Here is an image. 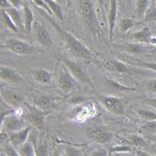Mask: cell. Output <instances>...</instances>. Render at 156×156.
Listing matches in <instances>:
<instances>
[{
  "label": "cell",
  "instance_id": "cell-1",
  "mask_svg": "<svg viewBox=\"0 0 156 156\" xmlns=\"http://www.w3.org/2000/svg\"><path fill=\"white\" fill-rule=\"evenodd\" d=\"M45 17L53 26L60 38L63 41L64 48L69 55L73 56L74 58L86 59V60L92 58V52L82 41H80L79 39L66 31V30H64L60 25L52 19V16H50V15H48Z\"/></svg>",
  "mask_w": 156,
  "mask_h": 156
},
{
  "label": "cell",
  "instance_id": "cell-2",
  "mask_svg": "<svg viewBox=\"0 0 156 156\" xmlns=\"http://www.w3.org/2000/svg\"><path fill=\"white\" fill-rule=\"evenodd\" d=\"M59 60L66 66L71 74L76 78V80L78 82L87 84L91 87H94V84L91 80V78L90 77L88 73L86 72L85 69H83L78 62L65 56H61Z\"/></svg>",
  "mask_w": 156,
  "mask_h": 156
},
{
  "label": "cell",
  "instance_id": "cell-3",
  "mask_svg": "<svg viewBox=\"0 0 156 156\" xmlns=\"http://www.w3.org/2000/svg\"><path fill=\"white\" fill-rule=\"evenodd\" d=\"M57 84L65 94H69L77 87V80L63 63L57 70Z\"/></svg>",
  "mask_w": 156,
  "mask_h": 156
},
{
  "label": "cell",
  "instance_id": "cell-4",
  "mask_svg": "<svg viewBox=\"0 0 156 156\" xmlns=\"http://www.w3.org/2000/svg\"><path fill=\"white\" fill-rule=\"evenodd\" d=\"M2 47L17 55H30L36 50L35 47L30 43L15 37L5 39Z\"/></svg>",
  "mask_w": 156,
  "mask_h": 156
},
{
  "label": "cell",
  "instance_id": "cell-5",
  "mask_svg": "<svg viewBox=\"0 0 156 156\" xmlns=\"http://www.w3.org/2000/svg\"><path fill=\"white\" fill-rule=\"evenodd\" d=\"M79 6L82 16L87 22L88 27L93 34H96L98 30V20L93 2L91 0H80Z\"/></svg>",
  "mask_w": 156,
  "mask_h": 156
},
{
  "label": "cell",
  "instance_id": "cell-6",
  "mask_svg": "<svg viewBox=\"0 0 156 156\" xmlns=\"http://www.w3.org/2000/svg\"><path fill=\"white\" fill-rule=\"evenodd\" d=\"M24 104L27 108V113L25 115L24 119L32 126L38 129L40 131H42L44 129V118L50 112L39 109L35 105H30L27 103Z\"/></svg>",
  "mask_w": 156,
  "mask_h": 156
},
{
  "label": "cell",
  "instance_id": "cell-7",
  "mask_svg": "<svg viewBox=\"0 0 156 156\" xmlns=\"http://www.w3.org/2000/svg\"><path fill=\"white\" fill-rule=\"evenodd\" d=\"M99 102L107 111L116 115H124L126 108L120 98L115 96L103 95L98 98Z\"/></svg>",
  "mask_w": 156,
  "mask_h": 156
},
{
  "label": "cell",
  "instance_id": "cell-8",
  "mask_svg": "<svg viewBox=\"0 0 156 156\" xmlns=\"http://www.w3.org/2000/svg\"><path fill=\"white\" fill-rule=\"evenodd\" d=\"M86 134L89 139L102 145H108L115 136L114 133L108 129L100 127L88 128Z\"/></svg>",
  "mask_w": 156,
  "mask_h": 156
},
{
  "label": "cell",
  "instance_id": "cell-9",
  "mask_svg": "<svg viewBox=\"0 0 156 156\" xmlns=\"http://www.w3.org/2000/svg\"><path fill=\"white\" fill-rule=\"evenodd\" d=\"M26 122L27 121L21 118L20 115H16V113L11 114L1 120V131L8 133L18 131L27 126Z\"/></svg>",
  "mask_w": 156,
  "mask_h": 156
},
{
  "label": "cell",
  "instance_id": "cell-10",
  "mask_svg": "<svg viewBox=\"0 0 156 156\" xmlns=\"http://www.w3.org/2000/svg\"><path fill=\"white\" fill-rule=\"evenodd\" d=\"M101 66L105 70L119 74H130L134 71L133 67L115 58H105L101 62Z\"/></svg>",
  "mask_w": 156,
  "mask_h": 156
},
{
  "label": "cell",
  "instance_id": "cell-11",
  "mask_svg": "<svg viewBox=\"0 0 156 156\" xmlns=\"http://www.w3.org/2000/svg\"><path fill=\"white\" fill-rule=\"evenodd\" d=\"M59 99L60 98L58 97H52L48 94H40L34 98V105L44 112H51L57 105H59V103L57 102Z\"/></svg>",
  "mask_w": 156,
  "mask_h": 156
},
{
  "label": "cell",
  "instance_id": "cell-12",
  "mask_svg": "<svg viewBox=\"0 0 156 156\" xmlns=\"http://www.w3.org/2000/svg\"><path fill=\"white\" fill-rule=\"evenodd\" d=\"M1 98L11 106L17 108L24 102L23 95L18 90L9 88L1 89Z\"/></svg>",
  "mask_w": 156,
  "mask_h": 156
},
{
  "label": "cell",
  "instance_id": "cell-13",
  "mask_svg": "<svg viewBox=\"0 0 156 156\" xmlns=\"http://www.w3.org/2000/svg\"><path fill=\"white\" fill-rule=\"evenodd\" d=\"M0 77L2 80L8 83L21 84L24 83L23 78L14 68L9 66H2L0 67Z\"/></svg>",
  "mask_w": 156,
  "mask_h": 156
},
{
  "label": "cell",
  "instance_id": "cell-14",
  "mask_svg": "<svg viewBox=\"0 0 156 156\" xmlns=\"http://www.w3.org/2000/svg\"><path fill=\"white\" fill-rule=\"evenodd\" d=\"M30 131H31V126H27L18 131L9 133V142L13 147L18 148L27 141Z\"/></svg>",
  "mask_w": 156,
  "mask_h": 156
},
{
  "label": "cell",
  "instance_id": "cell-15",
  "mask_svg": "<svg viewBox=\"0 0 156 156\" xmlns=\"http://www.w3.org/2000/svg\"><path fill=\"white\" fill-rule=\"evenodd\" d=\"M131 37L136 43L140 44H156V37L151 33V29L148 27H144L140 30L134 32L131 34Z\"/></svg>",
  "mask_w": 156,
  "mask_h": 156
},
{
  "label": "cell",
  "instance_id": "cell-16",
  "mask_svg": "<svg viewBox=\"0 0 156 156\" xmlns=\"http://www.w3.org/2000/svg\"><path fill=\"white\" fill-rule=\"evenodd\" d=\"M36 38L37 42L42 46L47 48H51L53 46V39L46 27L42 23H37L36 27Z\"/></svg>",
  "mask_w": 156,
  "mask_h": 156
},
{
  "label": "cell",
  "instance_id": "cell-17",
  "mask_svg": "<svg viewBox=\"0 0 156 156\" xmlns=\"http://www.w3.org/2000/svg\"><path fill=\"white\" fill-rule=\"evenodd\" d=\"M117 16H118V1L110 0L109 10L108 13V35H109L110 41H112V37H113L114 30L116 25Z\"/></svg>",
  "mask_w": 156,
  "mask_h": 156
},
{
  "label": "cell",
  "instance_id": "cell-18",
  "mask_svg": "<svg viewBox=\"0 0 156 156\" xmlns=\"http://www.w3.org/2000/svg\"><path fill=\"white\" fill-rule=\"evenodd\" d=\"M30 73L34 80L41 84H49L53 77L51 72L42 68L32 69Z\"/></svg>",
  "mask_w": 156,
  "mask_h": 156
},
{
  "label": "cell",
  "instance_id": "cell-19",
  "mask_svg": "<svg viewBox=\"0 0 156 156\" xmlns=\"http://www.w3.org/2000/svg\"><path fill=\"white\" fill-rule=\"evenodd\" d=\"M77 106V105H76ZM94 112V106L91 105H85V106H77L74 108V111L72 112V115L73 119L76 121H83Z\"/></svg>",
  "mask_w": 156,
  "mask_h": 156
},
{
  "label": "cell",
  "instance_id": "cell-20",
  "mask_svg": "<svg viewBox=\"0 0 156 156\" xmlns=\"http://www.w3.org/2000/svg\"><path fill=\"white\" fill-rule=\"evenodd\" d=\"M118 48L123 50L126 52L132 55H141L144 54L146 51L147 48L145 46H144L143 44L140 43H126V44H119L117 46Z\"/></svg>",
  "mask_w": 156,
  "mask_h": 156
},
{
  "label": "cell",
  "instance_id": "cell-21",
  "mask_svg": "<svg viewBox=\"0 0 156 156\" xmlns=\"http://www.w3.org/2000/svg\"><path fill=\"white\" fill-rule=\"evenodd\" d=\"M23 16V23H24V30L27 36H30L32 31V27H33V23H34V17L33 12L30 9L28 5H24L22 8Z\"/></svg>",
  "mask_w": 156,
  "mask_h": 156
},
{
  "label": "cell",
  "instance_id": "cell-22",
  "mask_svg": "<svg viewBox=\"0 0 156 156\" xmlns=\"http://www.w3.org/2000/svg\"><path fill=\"white\" fill-rule=\"evenodd\" d=\"M5 12L10 16L16 27L19 28V30H24V23H23V11L20 10V9L15 7H10L9 9H5Z\"/></svg>",
  "mask_w": 156,
  "mask_h": 156
},
{
  "label": "cell",
  "instance_id": "cell-23",
  "mask_svg": "<svg viewBox=\"0 0 156 156\" xmlns=\"http://www.w3.org/2000/svg\"><path fill=\"white\" fill-rule=\"evenodd\" d=\"M0 16H1V22H2V24L6 28H8L9 30H12L13 32H16V33L19 32V28L16 27V25L15 24V23L13 22L12 18L10 17V16L8 14L7 12H5V9H1Z\"/></svg>",
  "mask_w": 156,
  "mask_h": 156
},
{
  "label": "cell",
  "instance_id": "cell-24",
  "mask_svg": "<svg viewBox=\"0 0 156 156\" xmlns=\"http://www.w3.org/2000/svg\"><path fill=\"white\" fill-rule=\"evenodd\" d=\"M106 83L108 87L112 90H115V91H119V92H128V91H134L136 88L131 87H128L125 86L119 82L113 80V79H109L106 78Z\"/></svg>",
  "mask_w": 156,
  "mask_h": 156
},
{
  "label": "cell",
  "instance_id": "cell-25",
  "mask_svg": "<svg viewBox=\"0 0 156 156\" xmlns=\"http://www.w3.org/2000/svg\"><path fill=\"white\" fill-rule=\"evenodd\" d=\"M17 151L20 156H36V147L32 142L27 141L26 143L19 147Z\"/></svg>",
  "mask_w": 156,
  "mask_h": 156
},
{
  "label": "cell",
  "instance_id": "cell-26",
  "mask_svg": "<svg viewBox=\"0 0 156 156\" xmlns=\"http://www.w3.org/2000/svg\"><path fill=\"white\" fill-rule=\"evenodd\" d=\"M150 5V0H136V14L139 20L142 22L144 17L146 11Z\"/></svg>",
  "mask_w": 156,
  "mask_h": 156
},
{
  "label": "cell",
  "instance_id": "cell-27",
  "mask_svg": "<svg viewBox=\"0 0 156 156\" xmlns=\"http://www.w3.org/2000/svg\"><path fill=\"white\" fill-rule=\"evenodd\" d=\"M46 2L49 9H51L54 16H56L57 19L62 21L63 20V12L61 6L55 2V0H44Z\"/></svg>",
  "mask_w": 156,
  "mask_h": 156
},
{
  "label": "cell",
  "instance_id": "cell-28",
  "mask_svg": "<svg viewBox=\"0 0 156 156\" xmlns=\"http://www.w3.org/2000/svg\"><path fill=\"white\" fill-rule=\"evenodd\" d=\"M141 21H136L132 18H122L119 22V29L122 33H126Z\"/></svg>",
  "mask_w": 156,
  "mask_h": 156
},
{
  "label": "cell",
  "instance_id": "cell-29",
  "mask_svg": "<svg viewBox=\"0 0 156 156\" xmlns=\"http://www.w3.org/2000/svg\"><path fill=\"white\" fill-rule=\"evenodd\" d=\"M136 149L133 148L132 146L128 145V144H119V145H115L113 147H111L108 150V154L111 155L112 154L115 153H129L133 152L135 151Z\"/></svg>",
  "mask_w": 156,
  "mask_h": 156
},
{
  "label": "cell",
  "instance_id": "cell-30",
  "mask_svg": "<svg viewBox=\"0 0 156 156\" xmlns=\"http://www.w3.org/2000/svg\"><path fill=\"white\" fill-rule=\"evenodd\" d=\"M16 108L9 105V104H7L3 99L1 98V110H0V112H1V120L3 119L4 118H5V116H7V115L16 113Z\"/></svg>",
  "mask_w": 156,
  "mask_h": 156
},
{
  "label": "cell",
  "instance_id": "cell-31",
  "mask_svg": "<svg viewBox=\"0 0 156 156\" xmlns=\"http://www.w3.org/2000/svg\"><path fill=\"white\" fill-rule=\"evenodd\" d=\"M142 21L156 22V3L155 2L149 5L148 9L146 11L144 17Z\"/></svg>",
  "mask_w": 156,
  "mask_h": 156
},
{
  "label": "cell",
  "instance_id": "cell-32",
  "mask_svg": "<svg viewBox=\"0 0 156 156\" xmlns=\"http://www.w3.org/2000/svg\"><path fill=\"white\" fill-rule=\"evenodd\" d=\"M129 144H131L132 145L135 146L136 147H147V143L144 137L138 136V135H133L129 138Z\"/></svg>",
  "mask_w": 156,
  "mask_h": 156
},
{
  "label": "cell",
  "instance_id": "cell-33",
  "mask_svg": "<svg viewBox=\"0 0 156 156\" xmlns=\"http://www.w3.org/2000/svg\"><path fill=\"white\" fill-rule=\"evenodd\" d=\"M136 114L147 121H153L156 120V112L150 111L147 109H137L136 110Z\"/></svg>",
  "mask_w": 156,
  "mask_h": 156
},
{
  "label": "cell",
  "instance_id": "cell-34",
  "mask_svg": "<svg viewBox=\"0 0 156 156\" xmlns=\"http://www.w3.org/2000/svg\"><path fill=\"white\" fill-rule=\"evenodd\" d=\"M2 151L7 156H20L16 147H13L9 142L2 144Z\"/></svg>",
  "mask_w": 156,
  "mask_h": 156
},
{
  "label": "cell",
  "instance_id": "cell-35",
  "mask_svg": "<svg viewBox=\"0 0 156 156\" xmlns=\"http://www.w3.org/2000/svg\"><path fill=\"white\" fill-rule=\"evenodd\" d=\"M143 131L148 134H154L156 133V120L147 121L142 126Z\"/></svg>",
  "mask_w": 156,
  "mask_h": 156
},
{
  "label": "cell",
  "instance_id": "cell-36",
  "mask_svg": "<svg viewBox=\"0 0 156 156\" xmlns=\"http://www.w3.org/2000/svg\"><path fill=\"white\" fill-rule=\"evenodd\" d=\"M87 101H88V98L82 95H75L68 100V102L73 105H80L81 104H84Z\"/></svg>",
  "mask_w": 156,
  "mask_h": 156
},
{
  "label": "cell",
  "instance_id": "cell-37",
  "mask_svg": "<svg viewBox=\"0 0 156 156\" xmlns=\"http://www.w3.org/2000/svg\"><path fill=\"white\" fill-rule=\"evenodd\" d=\"M64 156H82V153L74 146L68 144L64 150Z\"/></svg>",
  "mask_w": 156,
  "mask_h": 156
},
{
  "label": "cell",
  "instance_id": "cell-38",
  "mask_svg": "<svg viewBox=\"0 0 156 156\" xmlns=\"http://www.w3.org/2000/svg\"><path fill=\"white\" fill-rule=\"evenodd\" d=\"M36 156H48V147L44 143H40L36 147Z\"/></svg>",
  "mask_w": 156,
  "mask_h": 156
},
{
  "label": "cell",
  "instance_id": "cell-39",
  "mask_svg": "<svg viewBox=\"0 0 156 156\" xmlns=\"http://www.w3.org/2000/svg\"><path fill=\"white\" fill-rule=\"evenodd\" d=\"M145 87L147 90L151 92L156 93V79L150 80L145 83Z\"/></svg>",
  "mask_w": 156,
  "mask_h": 156
},
{
  "label": "cell",
  "instance_id": "cell-40",
  "mask_svg": "<svg viewBox=\"0 0 156 156\" xmlns=\"http://www.w3.org/2000/svg\"><path fill=\"white\" fill-rule=\"evenodd\" d=\"M139 66L145 68V69H150V70L156 72V62H140V63H139Z\"/></svg>",
  "mask_w": 156,
  "mask_h": 156
},
{
  "label": "cell",
  "instance_id": "cell-41",
  "mask_svg": "<svg viewBox=\"0 0 156 156\" xmlns=\"http://www.w3.org/2000/svg\"><path fill=\"white\" fill-rule=\"evenodd\" d=\"M108 151L105 148L96 149L92 152L91 156H108Z\"/></svg>",
  "mask_w": 156,
  "mask_h": 156
},
{
  "label": "cell",
  "instance_id": "cell-42",
  "mask_svg": "<svg viewBox=\"0 0 156 156\" xmlns=\"http://www.w3.org/2000/svg\"><path fill=\"white\" fill-rule=\"evenodd\" d=\"M9 2H10L12 7L18 8V9H21L24 5L22 0H9Z\"/></svg>",
  "mask_w": 156,
  "mask_h": 156
},
{
  "label": "cell",
  "instance_id": "cell-43",
  "mask_svg": "<svg viewBox=\"0 0 156 156\" xmlns=\"http://www.w3.org/2000/svg\"><path fill=\"white\" fill-rule=\"evenodd\" d=\"M144 103L156 109V98H146L144 100Z\"/></svg>",
  "mask_w": 156,
  "mask_h": 156
},
{
  "label": "cell",
  "instance_id": "cell-44",
  "mask_svg": "<svg viewBox=\"0 0 156 156\" xmlns=\"http://www.w3.org/2000/svg\"><path fill=\"white\" fill-rule=\"evenodd\" d=\"M0 5H1V9H6L12 7L9 0H0Z\"/></svg>",
  "mask_w": 156,
  "mask_h": 156
},
{
  "label": "cell",
  "instance_id": "cell-45",
  "mask_svg": "<svg viewBox=\"0 0 156 156\" xmlns=\"http://www.w3.org/2000/svg\"><path fill=\"white\" fill-rule=\"evenodd\" d=\"M135 153L137 154V156H151V154H147V152H145L144 151H141L140 149H136L135 150Z\"/></svg>",
  "mask_w": 156,
  "mask_h": 156
},
{
  "label": "cell",
  "instance_id": "cell-46",
  "mask_svg": "<svg viewBox=\"0 0 156 156\" xmlns=\"http://www.w3.org/2000/svg\"><path fill=\"white\" fill-rule=\"evenodd\" d=\"M52 156H60V151L58 150V147H55L53 151V154H52Z\"/></svg>",
  "mask_w": 156,
  "mask_h": 156
},
{
  "label": "cell",
  "instance_id": "cell-47",
  "mask_svg": "<svg viewBox=\"0 0 156 156\" xmlns=\"http://www.w3.org/2000/svg\"><path fill=\"white\" fill-rule=\"evenodd\" d=\"M98 2L100 5L101 8H103V5H104V2H105V0H98Z\"/></svg>",
  "mask_w": 156,
  "mask_h": 156
},
{
  "label": "cell",
  "instance_id": "cell-48",
  "mask_svg": "<svg viewBox=\"0 0 156 156\" xmlns=\"http://www.w3.org/2000/svg\"><path fill=\"white\" fill-rule=\"evenodd\" d=\"M0 156H7V155H6V154H5V153L3 152V151H1V154H0Z\"/></svg>",
  "mask_w": 156,
  "mask_h": 156
},
{
  "label": "cell",
  "instance_id": "cell-49",
  "mask_svg": "<svg viewBox=\"0 0 156 156\" xmlns=\"http://www.w3.org/2000/svg\"><path fill=\"white\" fill-rule=\"evenodd\" d=\"M55 1H58V0H55Z\"/></svg>",
  "mask_w": 156,
  "mask_h": 156
},
{
  "label": "cell",
  "instance_id": "cell-50",
  "mask_svg": "<svg viewBox=\"0 0 156 156\" xmlns=\"http://www.w3.org/2000/svg\"><path fill=\"white\" fill-rule=\"evenodd\" d=\"M108 156H110V155H108Z\"/></svg>",
  "mask_w": 156,
  "mask_h": 156
}]
</instances>
